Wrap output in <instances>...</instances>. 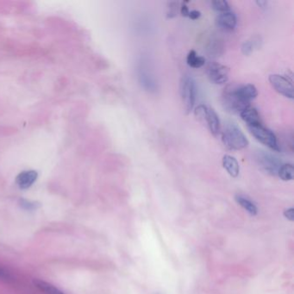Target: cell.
Returning <instances> with one entry per match:
<instances>
[{
  "instance_id": "obj_19",
  "label": "cell",
  "mask_w": 294,
  "mask_h": 294,
  "mask_svg": "<svg viewBox=\"0 0 294 294\" xmlns=\"http://www.w3.org/2000/svg\"><path fill=\"white\" fill-rule=\"evenodd\" d=\"M211 5H212L214 10L222 12V13L230 11V5L225 0H215L211 2Z\"/></svg>"
},
{
  "instance_id": "obj_23",
  "label": "cell",
  "mask_w": 294,
  "mask_h": 294,
  "mask_svg": "<svg viewBox=\"0 0 294 294\" xmlns=\"http://www.w3.org/2000/svg\"><path fill=\"white\" fill-rule=\"evenodd\" d=\"M180 13L182 15L183 17H188L189 15V10H188V7L186 6V3H183L180 7Z\"/></svg>"
},
{
  "instance_id": "obj_6",
  "label": "cell",
  "mask_w": 294,
  "mask_h": 294,
  "mask_svg": "<svg viewBox=\"0 0 294 294\" xmlns=\"http://www.w3.org/2000/svg\"><path fill=\"white\" fill-rule=\"evenodd\" d=\"M269 82L278 93L286 98L294 99V88L292 79L283 75H272L269 76Z\"/></svg>"
},
{
  "instance_id": "obj_17",
  "label": "cell",
  "mask_w": 294,
  "mask_h": 294,
  "mask_svg": "<svg viewBox=\"0 0 294 294\" xmlns=\"http://www.w3.org/2000/svg\"><path fill=\"white\" fill-rule=\"evenodd\" d=\"M35 286L40 289L42 292H43L45 294H64L61 290L55 288L54 286L46 282V281H41V280H34Z\"/></svg>"
},
{
  "instance_id": "obj_15",
  "label": "cell",
  "mask_w": 294,
  "mask_h": 294,
  "mask_svg": "<svg viewBox=\"0 0 294 294\" xmlns=\"http://www.w3.org/2000/svg\"><path fill=\"white\" fill-rule=\"evenodd\" d=\"M186 63L193 68H202L206 63V59L203 56H200L197 54L194 50L190 51L187 57H186Z\"/></svg>"
},
{
  "instance_id": "obj_11",
  "label": "cell",
  "mask_w": 294,
  "mask_h": 294,
  "mask_svg": "<svg viewBox=\"0 0 294 294\" xmlns=\"http://www.w3.org/2000/svg\"><path fill=\"white\" fill-rule=\"evenodd\" d=\"M241 118L244 122L247 124L248 126H254L258 124H261L260 114L256 109L253 106H248L240 113Z\"/></svg>"
},
{
  "instance_id": "obj_4",
  "label": "cell",
  "mask_w": 294,
  "mask_h": 294,
  "mask_svg": "<svg viewBox=\"0 0 294 294\" xmlns=\"http://www.w3.org/2000/svg\"><path fill=\"white\" fill-rule=\"evenodd\" d=\"M195 116L200 121L207 123L211 134L214 135L219 134V117L213 109L207 107V105H200L195 109Z\"/></svg>"
},
{
  "instance_id": "obj_7",
  "label": "cell",
  "mask_w": 294,
  "mask_h": 294,
  "mask_svg": "<svg viewBox=\"0 0 294 294\" xmlns=\"http://www.w3.org/2000/svg\"><path fill=\"white\" fill-rule=\"evenodd\" d=\"M230 69L224 65L212 62L207 68V75L213 84H222L226 83L229 80Z\"/></svg>"
},
{
  "instance_id": "obj_21",
  "label": "cell",
  "mask_w": 294,
  "mask_h": 294,
  "mask_svg": "<svg viewBox=\"0 0 294 294\" xmlns=\"http://www.w3.org/2000/svg\"><path fill=\"white\" fill-rule=\"evenodd\" d=\"M285 217H287L290 221H294V208H289L284 211Z\"/></svg>"
},
{
  "instance_id": "obj_16",
  "label": "cell",
  "mask_w": 294,
  "mask_h": 294,
  "mask_svg": "<svg viewBox=\"0 0 294 294\" xmlns=\"http://www.w3.org/2000/svg\"><path fill=\"white\" fill-rule=\"evenodd\" d=\"M235 199H236L237 203L239 204L244 209L247 210L250 214L253 215V216L257 215L258 209H257L256 206L251 200H249L248 198H245V197L242 196V195H237Z\"/></svg>"
},
{
  "instance_id": "obj_18",
  "label": "cell",
  "mask_w": 294,
  "mask_h": 294,
  "mask_svg": "<svg viewBox=\"0 0 294 294\" xmlns=\"http://www.w3.org/2000/svg\"><path fill=\"white\" fill-rule=\"evenodd\" d=\"M278 176L284 181L293 180L294 176V168L293 164L291 163L282 164L281 168L279 169Z\"/></svg>"
},
{
  "instance_id": "obj_13",
  "label": "cell",
  "mask_w": 294,
  "mask_h": 294,
  "mask_svg": "<svg viewBox=\"0 0 294 294\" xmlns=\"http://www.w3.org/2000/svg\"><path fill=\"white\" fill-rule=\"evenodd\" d=\"M261 45V38L259 36H254L248 39L242 44V52L244 55H251L254 51L259 49Z\"/></svg>"
},
{
  "instance_id": "obj_22",
  "label": "cell",
  "mask_w": 294,
  "mask_h": 294,
  "mask_svg": "<svg viewBox=\"0 0 294 294\" xmlns=\"http://www.w3.org/2000/svg\"><path fill=\"white\" fill-rule=\"evenodd\" d=\"M200 16H201V12H200V11H199V10H193L189 11L188 17L191 18L192 20H197V19L200 18Z\"/></svg>"
},
{
  "instance_id": "obj_14",
  "label": "cell",
  "mask_w": 294,
  "mask_h": 294,
  "mask_svg": "<svg viewBox=\"0 0 294 294\" xmlns=\"http://www.w3.org/2000/svg\"><path fill=\"white\" fill-rule=\"evenodd\" d=\"M207 53L210 57H218L223 54L224 45L222 40L217 38H213L209 41L207 46Z\"/></svg>"
},
{
  "instance_id": "obj_12",
  "label": "cell",
  "mask_w": 294,
  "mask_h": 294,
  "mask_svg": "<svg viewBox=\"0 0 294 294\" xmlns=\"http://www.w3.org/2000/svg\"><path fill=\"white\" fill-rule=\"evenodd\" d=\"M223 166L231 177L237 178V176L239 175V172H240L239 163L233 156H229V155L223 156Z\"/></svg>"
},
{
  "instance_id": "obj_2",
  "label": "cell",
  "mask_w": 294,
  "mask_h": 294,
  "mask_svg": "<svg viewBox=\"0 0 294 294\" xmlns=\"http://www.w3.org/2000/svg\"><path fill=\"white\" fill-rule=\"evenodd\" d=\"M179 93L184 110L188 114L193 110L196 99V83L192 77L183 76L179 83Z\"/></svg>"
},
{
  "instance_id": "obj_24",
  "label": "cell",
  "mask_w": 294,
  "mask_h": 294,
  "mask_svg": "<svg viewBox=\"0 0 294 294\" xmlns=\"http://www.w3.org/2000/svg\"><path fill=\"white\" fill-rule=\"evenodd\" d=\"M22 206H23L24 208H26V209H32V208H34L35 207L34 204L30 203V202L25 201V200H22Z\"/></svg>"
},
{
  "instance_id": "obj_8",
  "label": "cell",
  "mask_w": 294,
  "mask_h": 294,
  "mask_svg": "<svg viewBox=\"0 0 294 294\" xmlns=\"http://www.w3.org/2000/svg\"><path fill=\"white\" fill-rule=\"evenodd\" d=\"M235 91L241 100L248 105H251V101L258 96L256 87L252 84L236 85Z\"/></svg>"
},
{
  "instance_id": "obj_5",
  "label": "cell",
  "mask_w": 294,
  "mask_h": 294,
  "mask_svg": "<svg viewBox=\"0 0 294 294\" xmlns=\"http://www.w3.org/2000/svg\"><path fill=\"white\" fill-rule=\"evenodd\" d=\"M255 161L262 171L271 175H278L279 169L282 166L281 160L265 151H258L255 155Z\"/></svg>"
},
{
  "instance_id": "obj_3",
  "label": "cell",
  "mask_w": 294,
  "mask_h": 294,
  "mask_svg": "<svg viewBox=\"0 0 294 294\" xmlns=\"http://www.w3.org/2000/svg\"><path fill=\"white\" fill-rule=\"evenodd\" d=\"M248 128L257 141L261 142L262 144L267 146V148L274 151H281L276 135L269 128H266L262 125V123L254 126H248Z\"/></svg>"
},
{
  "instance_id": "obj_1",
  "label": "cell",
  "mask_w": 294,
  "mask_h": 294,
  "mask_svg": "<svg viewBox=\"0 0 294 294\" xmlns=\"http://www.w3.org/2000/svg\"><path fill=\"white\" fill-rule=\"evenodd\" d=\"M224 145L232 150H241L247 148L249 140L244 132L235 124H228L223 129L222 135Z\"/></svg>"
},
{
  "instance_id": "obj_20",
  "label": "cell",
  "mask_w": 294,
  "mask_h": 294,
  "mask_svg": "<svg viewBox=\"0 0 294 294\" xmlns=\"http://www.w3.org/2000/svg\"><path fill=\"white\" fill-rule=\"evenodd\" d=\"M169 4H170V7H169L170 11L168 12V17H174L176 13H177V11H178V3H176V2H171V3H169Z\"/></svg>"
},
{
  "instance_id": "obj_25",
  "label": "cell",
  "mask_w": 294,
  "mask_h": 294,
  "mask_svg": "<svg viewBox=\"0 0 294 294\" xmlns=\"http://www.w3.org/2000/svg\"><path fill=\"white\" fill-rule=\"evenodd\" d=\"M256 3L260 8H265L267 6V2L265 0H260V1H256Z\"/></svg>"
},
{
  "instance_id": "obj_10",
  "label": "cell",
  "mask_w": 294,
  "mask_h": 294,
  "mask_svg": "<svg viewBox=\"0 0 294 294\" xmlns=\"http://www.w3.org/2000/svg\"><path fill=\"white\" fill-rule=\"evenodd\" d=\"M38 178V172L34 170H27L21 172L16 178V183L20 189L30 188Z\"/></svg>"
},
{
  "instance_id": "obj_9",
  "label": "cell",
  "mask_w": 294,
  "mask_h": 294,
  "mask_svg": "<svg viewBox=\"0 0 294 294\" xmlns=\"http://www.w3.org/2000/svg\"><path fill=\"white\" fill-rule=\"evenodd\" d=\"M237 16L231 11L219 14L216 18V26H218L223 31H234L237 26Z\"/></svg>"
}]
</instances>
